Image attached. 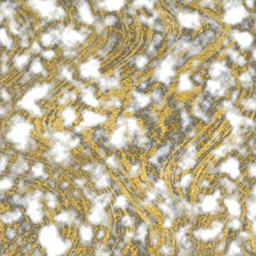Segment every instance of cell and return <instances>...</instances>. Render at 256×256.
Wrapping results in <instances>:
<instances>
[{
    "instance_id": "2",
    "label": "cell",
    "mask_w": 256,
    "mask_h": 256,
    "mask_svg": "<svg viewBox=\"0 0 256 256\" xmlns=\"http://www.w3.org/2000/svg\"><path fill=\"white\" fill-rule=\"evenodd\" d=\"M239 105L241 107V109L248 113V114H252L256 112V92H248L246 94H243V96L241 98V100H239Z\"/></svg>"
},
{
    "instance_id": "3",
    "label": "cell",
    "mask_w": 256,
    "mask_h": 256,
    "mask_svg": "<svg viewBox=\"0 0 256 256\" xmlns=\"http://www.w3.org/2000/svg\"><path fill=\"white\" fill-rule=\"evenodd\" d=\"M254 38H256V27H254Z\"/></svg>"
},
{
    "instance_id": "1",
    "label": "cell",
    "mask_w": 256,
    "mask_h": 256,
    "mask_svg": "<svg viewBox=\"0 0 256 256\" xmlns=\"http://www.w3.org/2000/svg\"><path fill=\"white\" fill-rule=\"evenodd\" d=\"M191 70L189 68L182 70L180 72L178 80H176V90L178 94H190L196 90V86L192 83V78H191Z\"/></svg>"
}]
</instances>
